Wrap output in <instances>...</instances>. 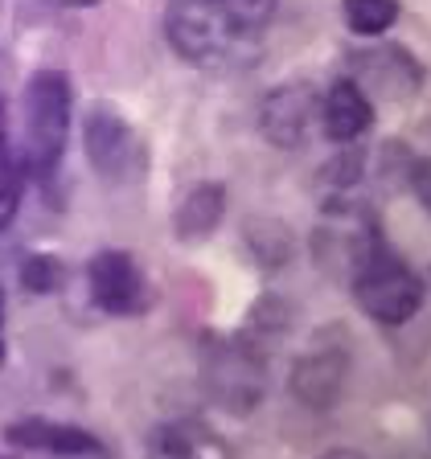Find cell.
<instances>
[{"label": "cell", "mask_w": 431, "mask_h": 459, "mask_svg": "<svg viewBox=\"0 0 431 459\" xmlns=\"http://www.w3.org/2000/svg\"><path fill=\"white\" fill-rule=\"evenodd\" d=\"M345 279H349L354 304L370 316L374 325H383V328H402L407 320L419 316L423 299H427L423 275L383 238V234H374V238L365 242Z\"/></svg>", "instance_id": "6da1fadb"}, {"label": "cell", "mask_w": 431, "mask_h": 459, "mask_svg": "<svg viewBox=\"0 0 431 459\" xmlns=\"http://www.w3.org/2000/svg\"><path fill=\"white\" fill-rule=\"evenodd\" d=\"M201 385L218 411L247 419L268 398V353L242 333H210L201 341Z\"/></svg>", "instance_id": "7a4b0ae2"}, {"label": "cell", "mask_w": 431, "mask_h": 459, "mask_svg": "<svg viewBox=\"0 0 431 459\" xmlns=\"http://www.w3.org/2000/svg\"><path fill=\"white\" fill-rule=\"evenodd\" d=\"M25 169L38 172L41 181H49L62 164L70 135V107H75V91L62 70H38L25 82Z\"/></svg>", "instance_id": "3957f363"}, {"label": "cell", "mask_w": 431, "mask_h": 459, "mask_svg": "<svg viewBox=\"0 0 431 459\" xmlns=\"http://www.w3.org/2000/svg\"><path fill=\"white\" fill-rule=\"evenodd\" d=\"M164 41L193 66H226V62H239L242 41L255 38L239 33L206 0H169L164 4Z\"/></svg>", "instance_id": "277c9868"}, {"label": "cell", "mask_w": 431, "mask_h": 459, "mask_svg": "<svg viewBox=\"0 0 431 459\" xmlns=\"http://www.w3.org/2000/svg\"><path fill=\"white\" fill-rule=\"evenodd\" d=\"M83 148L86 160L95 169L99 181L107 185H132L144 177V164H148V152H144V140L124 115L115 111L111 103H95L83 119Z\"/></svg>", "instance_id": "5b68a950"}, {"label": "cell", "mask_w": 431, "mask_h": 459, "mask_svg": "<svg viewBox=\"0 0 431 459\" xmlns=\"http://www.w3.org/2000/svg\"><path fill=\"white\" fill-rule=\"evenodd\" d=\"M349 361H354V353H349L345 328H321V336L292 365L287 390L304 411H333L341 402L345 377H349Z\"/></svg>", "instance_id": "8992f818"}, {"label": "cell", "mask_w": 431, "mask_h": 459, "mask_svg": "<svg viewBox=\"0 0 431 459\" xmlns=\"http://www.w3.org/2000/svg\"><path fill=\"white\" fill-rule=\"evenodd\" d=\"M86 287L103 316H140L153 307V287L128 250H99L86 263Z\"/></svg>", "instance_id": "52a82bcc"}, {"label": "cell", "mask_w": 431, "mask_h": 459, "mask_svg": "<svg viewBox=\"0 0 431 459\" xmlns=\"http://www.w3.org/2000/svg\"><path fill=\"white\" fill-rule=\"evenodd\" d=\"M316 107H321V95H316L312 82H300V78L279 82L276 91H268L263 103H259V132H263L268 143L292 152V148H300V143L308 140Z\"/></svg>", "instance_id": "ba28073f"}, {"label": "cell", "mask_w": 431, "mask_h": 459, "mask_svg": "<svg viewBox=\"0 0 431 459\" xmlns=\"http://www.w3.org/2000/svg\"><path fill=\"white\" fill-rule=\"evenodd\" d=\"M0 439L13 451H38V455H107V443L91 430L57 419H17L0 427Z\"/></svg>", "instance_id": "9c48e42d"}, {"label": "cell", "mask_w": 431, "mask_h": 459, "mask_svg": "<svg viewBox=\"0 0 431 459\" xmlns=\"http://www.w3.org/2000/svg\"><path fill=\"white\" fill-rule=\"evenodd\" d=\"M316 119H321V127H325V135L333 143H354L374 127V103L365 95V86L345 74L321 95Z\"/></svg>", "instance_id": "30bf717a"}, {"label": "cell", "mask_w": 431, "mask_h": 459, "mask_svg": "<svg viewBox=\"0 0 431 459\" xmlns=\"http://www.w3.org/2000/svg\"><path fill=\"white\" fill-rule=\"evenodd\" d=\"M226 218V185L222 181H201L181 197L177 213H172V234L181 242H206Z\"/></svg>", "instance_id": "8fae6325"}, {"label": "cell", "mask_w": 431, "mask_h": 459, "mask_svg": "<svg viewBox=\"0 0 431 459\" xmlns=\"http://www.w3.org/2000/svg\"><path fill=\"white\" fill-rule=\"evenodd\" d=\"M242 247L255 258L259 271H284L292 258H296V234L284 218H271V213H255V218L242 221Z\"/></svg>", "instance_id": "7c38bea8"}, {"label": "cell", "mask_w": 431, "mask_h": 459, "mask_svg": "<svg viewBox=\"0 0 431 459\" xmlns=\"http://www.w3.org/2000/svg\"><path fill=\"white\" fill-rule=\"evenodd\" d=\"M357 62H362V66H370V70H365V78L383 86L386 95H399V103H402V99H411L415 91L423 86V62L407 46L370 49V54H362Z\"/></svg>", "instance_id": "4fadbf2b"}, {"label": "cell", "mask_w": 431, "mask_h": 459, "mask_svg": "<svg viewBox=\"0 0 431 459\" xmlns=\"http://www.w3.org/2000/svg\"><path fill=\"white\" fill-rule=\"evenodd\" d=\"M292 320H296V312H292V304H287L284 296H259L255 304H251L247 320H242L239 333L247 336L251 344H259L263 353H271V344H279L287 336V328H292Z\"/></svg>", "instance_id": "5bb4252c"}, {"label": "cell", "mask_w": 431, "mask_h": 459, "mask_svg": "<svg viewBox=\"0 0 431 459\" xmlns=\"http://www.w3.org/2000/svg\"><path fill=\"white\" fill-rule=\"evenodd\" d=\"M153 451L156 455H226V443L214 439L210 427H201V422H164V427L153 430Z\"/></svg>", "instance_id": "9a60e30c"}, {"label": "cell", "mask_w": 431, "mask_h": 459, "mask_svg": "<svg viewBox=\"0 0 431 459\" xmlns=\"http://www.w3.org/2000/svg\"><path fill=\"white\" fill-rule=\"evenodd\" d=\"M341 17L357 38H383L402 17V0H341Z\"/></svg>", "instance_id": "2e32d148"}, {"label": "cell", "mask_w": 431, "mask_h": 459, "mask_svg": "<svg viewBox=\"0 0 431 459\" xmlns=\"http://www.w3.org/2000/svg\"><path fill=\"white\" fill-rule=\"evenodd\" d=\"M21 287L29 296H57L66 287V263L49 250H38V255H25L21 263Z\"/></svg>", "instance_id": "e0dca14e"}, {"label": "cell", "mask_w": 431, "mask_h": 459, "mask_svg": "<svg viewBox=\"0 0 431 459\" xmlns=\"http://www.w3.org/2000/svg\"><path fill=\"white\" fill-rule=\"evenodd\" d=\"M25 185H29V169L21 156H13L9 148H0V234L13 226L21 201H25Z\"/></svg>", "instance_id": "ac0fdd59"}, {"label": "cell", "mask_w": 431, "mask_h": 459, "mask_svg": "<svg viewBox=\"0 0 431 459\" xmlns=\"http://www.w3.org/2000/svg\"><path fill=\"white\" fill-rule=\"evenodd\" d=\"M218 17H226L230 25L239 29V33H251V38H259L263 29H268V21L276 17V4L279 0H206Z\"/></svg>", "instance_id": "d6986e66"}, {"label": "cell", "mask_w": 431, "mask_h": 459, "mask_svg": "<svg viewBox=\"0 0 431 459\" xmlns=\"http://www.w3.org/2000/svg\"><path fill=\"white\" fill-rule=\"evenodd\" d=\"M362 177H365V156L357 152V148H345L337 160H329L325 169H321V185H325L333 197L337 193H349Z\"/></svg>", "instance_id": "ffe728a7"}, {"label": "cell", "mask_w": 431, "mask_h": 459, "mask_svg": "<svg viewBox=\"0 0 431 459\" xmlns=\"http://www.w3.org/2000/svg\"><path fill=\"white\" fill-rule=\"evenodd\" d=\"M4 316H9V296H4V283H0V361H4Z\"/></svg>", "instance_id": "44dd1931"}, {"label": "cell", "mask_w": 431, "mask_h": 459, "mask_svg": "<svg viewBox=\"0 0 431 459\" xmlns=\"http://www.w3.org/2000/svg\"><path fill=\"white\" fill-rule=\"evenodd\" d=\"M9 143V115H4V95H0V148Z\"/></svg>", "instance_id": "7402d4cb"}, {"label": "cell", "mask_w": 431, "mask_h": 459, "mask_svg": "<svg viewBox=\"0 0 431 459\" xmlns=\"http://www.w3.org/2000/svg\"><path fill=\"white\" fill-rule=\"evenodd\" d=\"M49 4H62V9H91L99 0H49Z\"/></svg>", "instance_id": "603a6c76"}]
</instances>
